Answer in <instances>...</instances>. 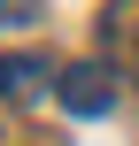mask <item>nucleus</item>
<instances>
[{"mask_svg": "<svg viewBox=\"0 0 139 146\" xmlns=\"http://www.w3.org/2000/svg\"><path fill=\"white\" fill-rule=\"evenodd\" d=\"M54 100H62L70 115H108V108H116V77H108L101 62H70V69L54 77Z\"/></svg>", "mask_w": 139, "mask_h": 146, "instance_id": "f257e3e1", "label": "nucleus"}, {"mask_svg": "<svg viewBox=\"0 0 139 146\" xmlns=\"http://www.w3.org/2000/svg\"><path fill=\"white\" fill-rule=\"evenodd\" d=\"M54 77H62V69H46L39 54H0V92H8V100H39Z\"/></svg>", "mask_w": 139, "mask_h": 146, "instance_id": "f03ea898", "label": "nucleus"}, {"mask_svg": "<svg viewBox=\"0 0 139 146\" xmlns=\"http://www.w3.org/2000/svg\"><path fill=\"white\" fill-rule=\"evenodd\" d=\"M39 8H46V0H0V23L23 31V23H39Z\"/></svg>", "mask_w": 139, "mask_h": 146, "instance_id": "7ed1b4c3", "label": "nucleus"}]
</instances>
